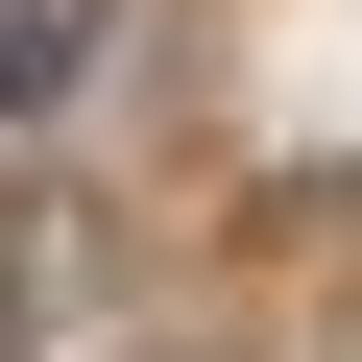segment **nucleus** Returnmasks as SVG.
Returning a JSON list of instances; mask_svg holds the SVG:
<instances>
[{"instance_id": "1", "label": "nucleus", "mask_w": 362, "mask_h": 362, "mask_svg": "<svg viewBox=\"0 0 362 362\" xmlns=\"http://www.w3.org/2000/svg\"><path fill=\"white\" fill-rule=\"evenodd\" d=\"M97 49H121V0H0V169L97 97Z\"/></svg>"}]
</instances>
